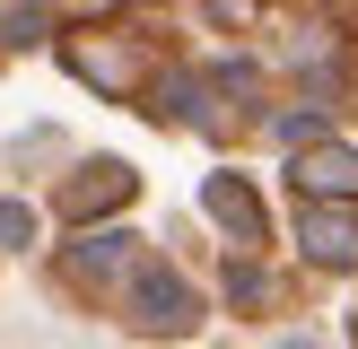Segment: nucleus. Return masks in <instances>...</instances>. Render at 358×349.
<instances>
[{"label": "nucleus", "mask_w": 358, "mask_h": 349, "mask_svg": "<svg viewBox=\"0 0 358 349\" xmlns=\"http://www.w3.org/2000/svg\"><path fill=\"white\" fill-rule=\"evenodd\" d=\"M140 262H149V253H140L131 227H79L70 253H62V271L79 279V288H114V297H122V279H131Z\"/></svg>", "instance_id": "7ed1b4c3"}, {"label": "nucleus", "mask_w": 358, "mask_h": 349, "mask_svg": "<svg viewBox=\"0 0 358 349\" xmlns=\"http://www.w3.org/2000/svg\"><path fill=\"white\" fill-rule=\"evenodd\" d=\"M114 306H122V323H131L140 341H184V332L201 323V297H192V279L175 271V262H140Z\"/></svg>", "instance_id": "f257e3e1"}, {"label": "nucleus", "mask_w": 358, "mask_h": 349, "mask_svg": "<svg viewBox=\"0 0 358 349\" xmlns=\"http://www.w3.org/2000/svg\"><path fill=\"white\" fill-rule=\"evenodd\" d=\"M227 306H271V271L262 262H227Z\"/></svg>", "instance_id": "9d476101"}, {"label": "nucleus", "mask_w": 358, "mask_h": 349, "mask_svg": "<svg viewBox=\"0 0 358 349\" xmlns=\"http://www.w3.org/2000/svg\"><path fill=\"white\" fill-rule=\"evenodd\" d=\"M289 184H297V201H350L358 209V149L350 140H315V149L289 157Z\"/></svg>", "instance_id": "39448f33"}, {"label": "nucleus", "mask_w": 358, "mask_h": 349, "mask_svg": "<svg viewBox=\"0 0 358 349\" xmlns=\"http://www.w3.org/2000/svg\"><path fill=\"white\" fill-rule=\"evenodd\" d=\"M210 96H219V87H210L201 70H175V79H157V105H149V114L157 122H219Z\"/></svg>", "instance_id": "6e6552de"}, {"label": "nucleus", "mask_w": 358, "mask_h": 349, "mask_svg": "<svg viewBox=\"0 0 358 349\" xmlns=\"http://www.w3.org/2000/svg\"><path fill=\"white\" fill-rule=\"evenodd\" d=\"M201 209H210V218L227 227V236H236V253H245V244H262V236H271V218H262V192L245 184L236 166H219V174H201Z\"/></svg>", "instance_id": "0eeeda50"}, {"label": "nucleus", "mask_w": 358, "mask_h": 349, "mask_svg": "<svg viewBox=\"0 0 358 349\" xmlns=\"http://www.w3.org/2000/svg\"><path fill=\"white\" fill-rule=\"evenodd\" d=\"M62 61H70V79H79V87H96V96H114V105L149 87V61H140V44H131V35H105V27L62 35Z\"/></svg>", "instance_id": "f03ea898"}, {"label": "nucleus", "mask_w": 358, "mask_h": 349, "mask_svg": "<svg viewBox=\"0 0 358 349\" xmlns=\"http://www.w3.org/2000/svg\"><path fill=\"white\" fill-rule=\"evenodd\" d=\"M44 35H62V17H52L44 0H9V9H0V44H44Z\"/></svg>", "instance_id": "1a4fd4ad"}, {"label": "nucleus", "mask_w": 358, "mask_h": 349, "mask_svg": "<svg viewBox=\"0 0 358 349\" xmlns=\"http://www.w3.org/2000/svg\"><path fill=\"white\" fill-rule=\"evenodd\" d=\"M35 244V209L27 201H0V253H27Z\"/></svg>", "instance_id": "f8f14e48"}, {"label": "nucleus", "mask_w": 358, "mask_h": 349, "mask_svg": "<svg viewBox=\"0 0 358 349\" xmlns=\"http://www.w3.org/2000/svg\"><path fill=\"white\" fill-rule=\"evenodd\" d=\"M201 9L219 17V27H254V9H262V0H201Z\"/></svg>", "instance_id": "ddd939ff"}, {"label": "nucleus", "mask_w": 358, "mask_h": 349, "mask_svg": "<svg viewBox=\"0 0 358 349\" xmlns=\"http://www.w3.org/2000/svg\"><path fill=\"white\" fill-rule=\"evenodd\" d=\"M131 192H140V174L122 166V157H87V166L62 184V209H70L79 227H105V209H122Z\"/></svg>", "instance_id": "423d86ee"}, {"label": "nucleus", "mask_w": 358, "mask_h": 349, "mask_svg": "<svg viewBox=\"0 0 358 349\" xmlns=\"http://www.w3.org/2000/svg\"><path fill=\"white\" fill-rule=\"evenodd\" d=\"M297 244L315 271H358V209L350 201H297Z\"/></svg>", "instance_id": "20e7f679"}, {"label": "nucleus", "mask_w": 358, "mask_h": 349, "mask_svg": "<svg viewBox=\"0 0 358 349\" xmlns=\"http://www.w3.org/2000/svg\"><path fill=\"white\" fill-rule=\"evenodd\" d=\"M210 87L236 96V105H254V96H262V70H254V61H219V70H210Z\"/></svg>", "instance_id": "9b49d317"}]
</instances>
